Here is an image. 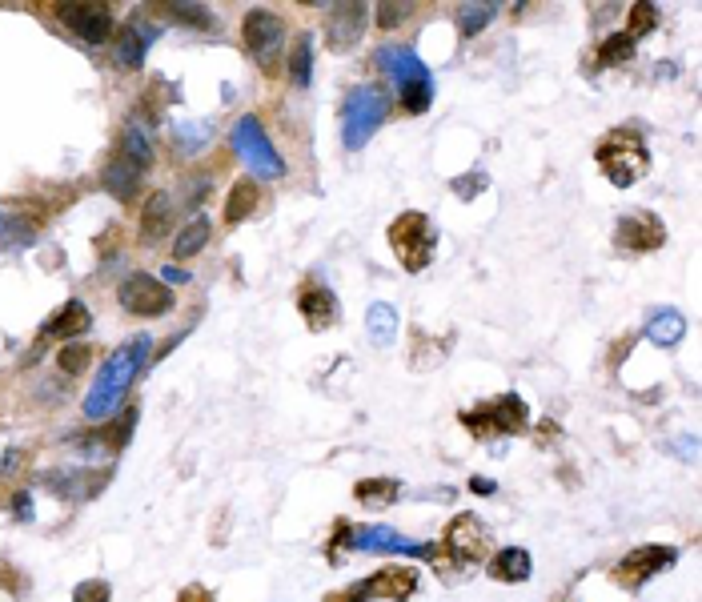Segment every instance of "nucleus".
Returning a JSON list of instances; mask_svg holds the SVG:
<instances>
[{
	"label": "nucleus",
	"instance_id": "6",
	"mask_svg": "<svg viewBox=\"0 0 702 602\" xmlns=\"http://www.w3.org/2000/svg\"><path fill=\"white\" fill-rule=\"evenodd\" d=\"M333 542H345L349 550L358 554H414V558H434L438 550L434 546H422V542H410L406 534H398L394 526H337Z\"/></svg>",
	"mask_w": 702,
	"mask_h": 602
},
{
	"label": "nucleus",
	"instance_id": "14",
	"mask_svg": "<svg viewBox=\"0 0 702 602\" xmlns=\"http://www.w3.org/2000/svg\"><path fill=\"white\" fill-rule=\"evenodd\" d=\"M57 21L85 45H105L117 29L109 5H57Z\"/></svg>",
	"mask_w": 702,
	"mask_h": 602
},
{
	"label": "nucleus",
	"instance_id": "34",
	"mask_svg": "<svg viewBox=\"0 0 702 602\" xmlns=\"http://www.w3.org/2000/svg\"><path fill=\"white\" fill-rule=\"evenodd\" d=\"M89 362H93V346H85V342H65L61 354H57V366H61V374H69V378L85 374Z\"/></svg>",
	"mask_w": 702,
	"mask_h": 602
},
{
	"label": "nucleus",
	"instance_id": "13",
	"mask_svg": "<svg viewBox=\"0 0 702 602\" xmlns=\"http://www.w3.org/2000/svg\"><path fill=\"white\" fill-rule=\"evenodd\" d=\"M678 562V550L674 546H654V542H642V546H634L618 566H614V578H618V586H626V590H634V586H642V582H650L658 570H666V566H674Z\"/></svg>",
	"mask_w": 702,
	"mask_h": 602
},
{
	"label": "nucleus",
	"instance_id": "7",
	"mask_svg": "<svg viewBox=\"0 0 702 602\" xmlns=\"http://www.w3.org/2000/svg\"><path fill=\"white\" fill-rule=\"evenodd\" d=\"M233 149H237L241 161H245L257 177H265V181H277V177L285 173V161H281L277 149L269 145V137H265V129H261L257 117H241V121L233 125Z\"/></svg>",
	"mask_w": 702,
	"mask_h": 602
},
{
	"label": "nucleus",
	"instance_id": "29",
	"mask_svg": "<svg viewBox=\"0 0 702 602\" xmlns=\"http://www.w3.org/2000/svg\"><path fill=\"white\" fill-rule=\"evenodd\" d=\"M133 426H137V410L129 406L113 426H105V430H97L93 434V442L97 446H105V450H125L129 446V438H133Z\"/></svg>",
	"mask_w": 702,
	"mask_h": 602
},
{
	"label": "nucleus",
	"instance_id": "1",
	"mask_svg": "<svg viewBox=\"0 0 702 602\" xmlns=\"http://www.w3.org/2000/svg\"><path fill=\"white\" fill-rule=\"evenodd\" d=\"M145 358H149V338H133L129 346H121L109 362H105V370L97 374V386L89 390V398H85V418H105L117 402H121V394L129 390V382L137 378V370L145 366Z\"/></svg>",
	"mask_w": 702,
	"mask_h": 602
},
{
	"label": "nucleus",
	"instance_id": "38",
	"mask_svg": "<svg viewBox=\"0 0 702 602\" xmlns=\"http://www.w3.org/2000/svg\"><path fill=\"white\" fill-rule=\"evenodd\" d=\"M374 17H378L382 29H398L406 17H414V5H378Z\"/></svg>",
	"mask_w": 702,
	"mask_h": 602
},
{
	"label": "nucleus",
	"instance_id": "2",
	"mask_svg": "<svg viewBox=\"0 0 702 602\" xmlns=\"http://www.w3.org/2000/svg\"><path fill=\"white\" fill-rule=\"evenodd\" d=\"M374 61H378V69L398 85L402 105H406L410 113H426V109H430V101H434V81H430V69L418 61L414 49L390 45V49H378Z\"/></svg>",
	"mask_w": 702,
	"mask_h": 602
},
{
	"label": "nucleus",
	"instance_id": "31",
	"mask_svg": "<svg viewBox=\"0 0 702 602\" xmlns=\"http://www.w3.org/2000/svg\"><path fill=\"white\" fill-rule=\"evenodd\" d=\"M309 73H313V41L309 37H297L293 53H289V85L305 89L309 85Z\"/></svg>",
	"mask_w": 702,
	"mask_h": 602
},
{
	"label": "nucleus",
	"instance_id": "41",
	"mask_svg": "<svg viewBox=\"0 0 702 602\" xmlns=\"http://www.w3.org/2000/svg\"><path fill=\"white\" fill-rule=\"evenodd\" d=\"M470 490H474V494H494V482H486V478H474V482H470Z\"/></svg>",
	"mask_w": 702,
	"mask_h": 602
},
{
	"label": "nucleus",
	"instance_id": "42",
	"mask_svg": "<svg viewBox=\"0 0 702 602\" xmlns=\"http://www.w3.org/2000/svg\"><path fill=\"white\" fill-rule=\"evenodd\" d=\"M181 602H209V594H205V590H185Z\"/></svg>",
	"mask_w": 702,
	"mask_h": 602
},
{
	"label": "nucleus",
	"instance_id": "43",
	"mask_svg": "<svg viewBox=\"0 0 702 602\" xmlns=\"http://www.w3.org/2000/svg\"><path fill=\"white\" fill-rule=\"evenodd\" d=\"M13 506H17V514H21V518H29V494H17V502H13Z\"/></svg>",
	"mask_w": 702,
	"mask_h": 602
},
{
	"label": "nucleus",
	"instance_id": "32",
	"mask_svg": "<svg viewBox=\"0 0 702 602\" xmlns=\"http://www.w3.org/2000/svg\"><path fill=\"white\" fill-rule=\"evenodd\" d=\"M121 157H129L137 169H149V165H153V145H149V137H145V129H141L137 121L125 125V153H121Z\"/></svg>",
	"mask_w": 702,
	"mask_h": 602
},
{
	"label": "nucleus",
	"instance_id": "20",
	"mask_svg": "<svg viewBox=\"0 0 702 602\" xmlns=\"http://www.w3.org/2000/svg\"><path fill=\"white\" fill-rule=\"evenodd\" d=\"M530 570H534V562H530V554L522 546H506V550H498L490 558V578L494 582H526Z\"/></svg>",
	"mask_w": 702,
	"mask_h": 602
},
{
	"label": "nucleus",
	"instance_id": "40",
	"mask_svg": "<svg viewBox=\"0 0 702 602\" xmlns=\"http://www.w3.org/2000/svg\"><path fill=\"white\" fill-rule=\"evenodd\" d=\"M474 185H486V181H478V177H462V181H454V189H458V197H474V193H478Z\"/></svg>",
	"mask_w": 702,
	"mask_h": 602
},
{
	"label": "nucleus",
	"instance_id": "4",
	"mask_svg": "<svg viewBox=\"0 0 702 602\" xmlns=\"http://www.w3.org/2000/svg\"><path fill=\"white\" fill-rule=\"evenodd\" d=\"M390 245L402 261L406 273H422L430 261H434V249H438V229L426 213L418 209H406L394 225H390Z\"/></svg>",
	"mask_w": 702,
	"mask_h": 602
},
{
	"label": "nucleus",
	"instance_id": "17",
	"mask_svg": "<svg viewBox=\"0 0 702 602\" xmlns=\"http://www.w3.org/2000/svg\"><path fill=\"white\" fill-rule=\"evenodd\" d=\"M358 590H362V602H370V598L406 602L418 590V570H410V566H386V570L370 574L366 582H358Z\"/></svg>",
	"mask_w": 702,
	"mask_h": 602
},
{
	"label": "nucleus",
	"instance_id": "21",
	"mask_svg": "<svg viewBox=\"0 0 702 602\" xmlns=\"http://www.w3.org/2000/svg\"><path fill=\"white\" fill-rule=\"evenodd\" d=\"M141 173H145V169H137L129 157H113V161L105 165V177H101V181H105V189H109L117 201H129V197L137 193V185H141Z\"/></svg>",
	"mask_w": 702,
	"mask_h": 602
},
{
	"label": "nucleus",
	"instance_id": "18",
	"mask_svg": "<svg viewBox=\"0 0 702 602\" xmlns=\"http://www.w3.org/2000/svg\"><path fill=\"white\" fill-rule=\"evenodd\" d=\"M297 314L305 318V326L309 330H329V326H337V318H341V306H337V297H333V289H325V285H301V293H297Z\"/></svg>",
	"mask_w": 702,
	"mask_h": 602
},
{
	"label": "nucleus",
	"instance_id": "23",
	"mask_svg": "<svg viewBox=\"0 0 702 602\" xmlns=\"http://www.w3.org/2000/svg\"><path fill=\"white\" fill-rule=\"evenodd\" d=\"M682 334H686V318H682L678 310H658V314L646 322V338H650L654 346H662V350H674V346L682 342Z\"/></svg>",
	"mask_w": 702,
	"mask_h": 602
},
{
	"label": "nucleus",
	"instance_id": "39",
	"mask_svg": "<svg viewBox=\"0 0 702 602\" xmlns=\"http://www.w3.org/2000/svg\"><path fill=\"white\" fill-rule=\"evenodd\" d=\"M325 602H362V590L358 586H345V590H333Z\"/></svg>",
	"mask_w": 702,
	"mask_h": 602
},
{
	"label": "nucleus",
	"instance_id": "11",
	"mask_svg": "<svg viewBox=\"0 0 702 602\" xmlns=\"http://www.w3.org/2000/svg\"><path fill=\"white\" fill-rule=\"evenodd\" d=\"M442 546H446V554H450L458 566H482L486 554H490V530L482 526V518L458 514V518L446 526Z\"/></svg>",
	"mask_w": 702,
	"mask_h": 602
},
{
	"label": "nucleus",
	"instance_id": "33",
	"mask_svg": "<svg viewBox=\"0 0 702 602\" xmlns=\"http://www.w3.org/2000/svg\"><path fill=\"white\" fill-rule=\"evenodd\" d=\"M498 17V5H458V29L462 37H478Z\"/></svg>",
	"mask_w": 702,
	"mask_h": 602
},
{
	"label": "nucleus",
	"instance_id": "26",
	"mask_svg": "<svg viewBox=\"0 0 702 602\" xmlns=\"http://www.w3.org/2000/svg\"><path fill=\"white\" fill-rule=\"evenodd\" d=\"M366 334L374 346H390L398 338V310L386 306V301H378V306H370L366 314Z\"/></svg>",
	"mask_w": 702,
	"mask_h": 602
},
{
	"label": "nucleus",
	"instance_id": "27",
	"mask_svg": "<svg viewBox=\"0 0 702 602\" xmlns=\"http://www.w3.org/2000/svg\"><path fill=\"white\" fill-rule=\"evenodd\" d=\"M169 197L165 193H153L149 197V205H145V213H141V237L145 241H157V237H165L169 233Z\"/></svg>",
	"mask_w": 702,
	"mask_h": 602
},
{
	"label": "nucleus",
	"instance_id": "28",
	"mask_svg": "<svg viewBox=\"0 0 702 602\" xmlns=\"http://www.w3.org/2000/svg\"><path fill=\"white\" fill-rule=\"evenodd\" d=\"M358 502L362 506H374V510H382V506H390L398 494H402V486L394 482V478H366V482H358Z\"/></svg>",
	"mask_w": 702,
	"mask_h": 602
},
{
	"label": "nucleus",
	"instance_id": "30",
	"mask_svg": "<svg viewBox=\"0 0 702 602\" xmlns=\"http://www.w3.org/2000/svg\"><path fill=\"white\" fill-rule=\"evenodd\" d=\"M626 61H634V41H630L626 33H610V37L602 41V49H598V65H602V69H618V65H626Z\"/></svg>",
	"mask_w": 702,
	"mask_h": 602
},
{
	"label": "nucleus",
	"instance_id": "16",
	"mask_svg": "<svg viewBox=\"0 0 702 602\" xmlns=\"http://www.w3.org/2000/svg\"><path fill=\"white\" fill-rule=\"evenodd\" d=\"M113 478V470H53L45 474V486L61 498H73V502H89L105 490V482Z\"/></svg>",
	"mask_w": 702,
	"mask_h": 602
},
{
	"label": "nucleus",
	"instance_id": "22",
	"mask_svg": "<svg viewBox=\"0 0 702 602\" xmlns=\"http://www.w3.org/2000/svg\"><path fill=\"white\" fill-rule=\"evenodd\" d=\"M257 201H261L257 181L241 177V181L229 189V197H225V225H241L249 213H257Z\"/></svg>",
	"mask_w": 702,
	"mask_h": 602
},
{
	"label": "nucleus",
	"instance_id": "37",
	"mask_svg": "<svg viewBox=\"0 0 702 602\" xmlns=\"http://www.w3.org/2000/svg\"><path fill=\"white\" fill-rule=\"evenodd\" d=\"M113 598V590H109V582H101V578H89V582H81L77 590H73V602H109Z\"/></svg>",
	"mask_w": 702,
	"mask_h": 602
},
{
	"label": "nucleus",
	"instance_id": "44",
	"mask_svg": "<svg viewBox=\"0 0 702 602\" xmlns=\"http://www.w3.org/2000/svg\"><path fill=\"white\" fill-rule=\"evenodd\" d=\"M678 446H682V458H690V462H694V438H682Z\"/></svg>",
	"mask_w": 702,
	"mask_h": 602
},
{
	"label": "nucleus",
	"instance_id": "9",
	"mask_svg": "<svg viewBox=\"0 0 702 602\" xmlns=\"http://www.w3.org/2000/svg\"><path fill=\"white\" fill-rule=\"evenodd\" d=\"M117 301L133 318H161L165 310H173V289L153 273H129L117 289Z\"/></svg>",
	"mask_w": 702,
	"mask_h": 602
},
{
	"label": "nucleus",
	"instance_id": "8",
	"mask_svg": "<svg viewBox=\"0 0 702 602\" xmlns=\"http://www.w3.org/2000/svg\"><path fill=\"white\" fill-rule=\"evenodd\" d=\"M462 422L474 430V434H522L530 426V410L518 394H502L486 406H474L462 414Z\"/></svg>",
	"mask_w": 702,
	"mask_h": 602
},
{
	"label": "nucleus",
	"instance_id": "12",
	"mask_svg": "<svg viewBox=\"0 0 702 602\" xmlns=\"http://www.w3.org/2000/svg\"><path fill=\"white\" fill-rule=\"evenodd\" d=\"M366 17H370V5L362 0H345V5H329L325 13V45L329 53H349L362 33H366Z\"/></svg>",
	"mask_w": 702,
	"mask_h": 602
},
{
	"label": "nucleus",
	"instance_id": "24",
	"mask_svg": "<svg viewBox=\"0 0 702 602\" xmlns=\"http://www.w3.org/2000/svg\"><path fill=\"white\" fill-rule=\"evenodd\" d=\"M153 37H157V29H153V25H129V29H125V37H121L117 61H121L125 69H141L145 49H149V41H153Z\"/></svg>",
	"mask_w": 702,
	"mask_h": 602
},
{
	"label": "nucleus",
	"instance_id": "3",
	"mask_svg": "<svg viewBox=\"0 0 702 602\" xmlns=\"http://www.w3.org/2000/svg\"><path fill=\"white\" fill-rule=\"evenodd\" d=\"M598 169L610 177V185L630 189L634 181H642L650 173V149L634 129H614L602 145H598Z\"/></svg>",
	"mask_w": 702,
	"mask_h": 602
},
{
	"label": "nucleus",
	"instance_id": "25",
	"mask_svg": "<svg viewBox=\"0 0 702 602\" xmlns=\"http://www.w3.org/2000/svg\"><path fill=\"white\" fill-rule=\"evenodd\" d=\"M209 237H213L209 217H193V221L177 233V241H173V257H177V261H189L193 253H201V249L209 245Z\"/></svg>",
	"mask_w": 702,
	"mask_h": 602
},
{
	"label": "nucleus",
	"instance_id": "35",
	"mask_svg": "<svg viewBox=\"0 0 702 602\" xmlns=\"http://www.w3.org/2000/svg\"><path fill=\"white\" fill-rule=\"evenodd\" d=\"M165 13L169 17H177V21H185V25H197V29H213V13L205 9V5H165Z\"/></svg>",
	"mask_w": 702,
	"mask_h": 602
},
{
	"label": "nucleus",
	"instance_id": "15",
	"mask_svg": "<svg viewBox=\"0 0 702 602\" xmlns=\"http://www.w3.org/2000/svg\"><path fill=\"white\" fill-rule=\"evenodd\" d=\"M614 245L622 253H654L666 245V225L658 221V213H626L618 217Z\"/></svg>",
	"mask_w": 702,
	"mask_h": 602
},
{
	"label": "nucleus",
	"instance_id": "10",
	"mask_svg": "<svg viewBox=\"0 0 702 602\" xmlns=\"http://www.w3.org/2000/svg\"><path fill=\"white\" fill-rule=\"evenodd\" d=\"M241 41H245V53L269 69L285 45V21L269 9H249L241 21Z\"/></svg>",
	"mask_w": 702,
	"mask_h": 602
},
{
	"label": "nucleus",
	"instance_id": "36",
	"mask_svg": "<svg viewBox=\"0 0 702 602\" xmlns=\"http://www.w3.org/2000/svg\"><path fill=\"white\" fill-rule=\"evenodd\" d=\"M654 25H658V9L654 5H634L630 9V41H638V37H646V33H654Z\"/></svg>",
	"mask_w": 702,
	"mask_h": 602
},
{
	"label": "nucleus",
	"instance_id": "5",
	"mask_svg": "<svg viewBox=\"0 0 702 602\" xmlns=\"http://www.w3.org/2000/svg\"><path fill=\"white\" fill-rule=\"evenodd\" d=\"M386 113H390V97L382 89L362 85V89L349 93V101H345V129H341L345 149H362L382 129Z\"/></svg>",
	"mask_w": 702,
	"mask_h": 602
},
{
	"label": "nucleus",
	"instance_id": "19",
	"mask_svg": "<svg viewBox=\"0 0 702 602\" xmlns=\"http://www.w3.org/2000/svg\"><path fill=\"white\" fill-rule=\"evenodd\" d=\"M89 326H93V318H89V306H85V301H65V306L53 314V322L45 326V338L69 342V338L85 334Z\"/></svg>",
	"mask_w": 702,
	"mask_h": 602
}]
</instances>
